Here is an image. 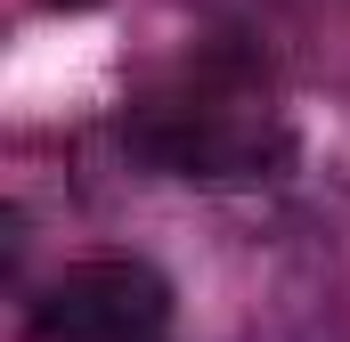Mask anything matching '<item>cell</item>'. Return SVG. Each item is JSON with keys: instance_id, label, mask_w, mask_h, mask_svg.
I'll return each instance as SVG.
<instances>
[{"instance_id": "6da1fadb", "label": "cell", "mask_w": 350, "mask_h": 342, "mask_svg": "<svg viewBox=\"0 0 350 342\" xmlns=\"http://www.w3.org/2000/svg\"><path fill=\"white\" fill-rule=\"evenodd\" d=\"M122 147L172 179H269L293 163L285 106L245 41H204L172 82L131 98Z\"/></svg>"}, {"instance_id": "7a4b0ae2", "label": "cell", "mask_w": 350, "mask_h": 342, "mask_svg": "<svg viewBox=\"0 0 350 342\" xmlns=\"http://www.w3.org/2000/svg\"><path fill=\"white\" fill-rule=\"evenodd\" d=\"M25 342H172V277L155 261H74L25 302Z\"/></svg>"}, {"instance_id": "3957f363", "label": "cell", "mask_w": 350, "mask_h": 342, "mask_svg": "<svg viewBox=\"0 0 350 342\" xmlns=\"http://www.w3.org/2000/svg\"><path fill=\"white\" fill-rule=\"evenodd\" d=\"M41 8H98V0H41Z\"/></svg>"}]
</instances>
